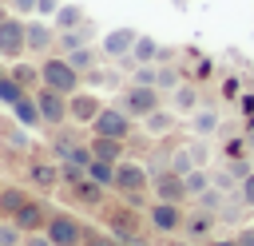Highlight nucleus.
<instances>
[{
    "label": "nucleus",
    "mask_w": 254,
    "mask_h": 246,
    "mask_svg": "<svg viewBox=\"0 0 254 246\" xmlns=\"http://www.w3.org/2000/svg\"><path fill=\"white\" fill-rule=\"evenodd\" d=\"M40 75H44V87L64 91V95H75L79 83H83V75L71 67L67 56H44V60H40Z\"/></svg>",
    "instance_id": "obj_1"
},
{
    "label": "nucleus",
    "mask_w": 254,
    "mask_h": 246,
    "mask_svg": "<svg viewBox=\"0 0 254 246\" xmlns=\"http://www.w3.org/2000/svg\"><path fill=\"white\" fill-rule=\"evenodd\" d=\"M103 222H107V234L119 238V242H131V246H143V226H139V214L131 202L123 206H103Z\"/></svg>",
    "instance_id": "obj_2"
},
{
    "label": "nucleus",
    "mask_w": 254,
    "mask_h": 246,
    "mask_svg": "<svg viewBox=\"0 0 254 246\" xmlns=\"http://www.w3.org/2000/svg\"><path fill=\"white\" fill-rule=\"evenodd\" d=\"M44 234L52 238V246H79V242L87 238V222H83V218H75L71 210H52V214H48Z\"/></svg>",
    "instance_id": "obj_3"
},
{
    "label": "nucleus",
    "mask_w": 254,
    "mask_h": 246,
    "mask_svg": "<svg viewBox=\"0 0 254 246\" xmlns=\"http://www.w3.org/2000/svg\"><path fill=\"white\" fill-rule=\"evenodd\" d=\"M28 56V20H20L16 12L0 20V60H24Z\"/></svg>",
    "instance_id": "obj_4"
},
{
    "label": "nucleus",
    "mask_w": 254,
    "mask_h": 246,
    "mask_svg": "<svg viewBox=\"0 0 254 246\" xmlns=\"http://www.w3.org/2000/svg\"><path fill=\"white\" fill-rule=\"evenodd\" d=\"M147 222H151V230H155V234H167V238H175V234H183L187 210H183L179 202H163V198H155V202L147 206Z\"/></svg>",
    "instance_id": "obj_5"
},
{
    "label": "nucleus",
    "mask_w": 254,
    "mask_h": 246,
    "mask_svg": "<svg viewBox=\"0 0 254 246\" xmlns=\"http://www.w3.org/2000/svg\"><path fill=\"white\" fill-rule=\"evenodd\" d=\"M163 91L159 87H143V83H127L123 87V99H119V107L131 115V119H143V115H151L155 107H163V99H159Z\"/></svg>",
    "instance_id": "obj_6"
},
{
    "label": "nucleus",
    "mask_w": 254,
    "mask_h": 246,
    "mask_svg": "<svg viewBox=\"0 0 254 246\" xmlns=\"http://www.w3.org/2000/svg\"><path fill=\"white\" fill-rule=\"evenodd\" d=\"M32 95H36V107H40V115H44V127H48V131H56V127H64V123H71V115H67V95H64V91L36 87Z\"/></svg>",
    "instance_id": "obj_7"
},
{
    "label": "nucleus",
    "mask_w": 254,
    "mask_h": 246,
    "mask_svg": "<svg viewBox=\"0 0 254 246\" xmlns=\"http://www.w3.org/2000/svg\"><path fill=\"white\" fill-rule=\"evenodd\" d=\"M147 186H151V175H147L143 163H135V159L115 163V186L111 190H119L127 198V194H147Z\"/></svg>",
    "instance_id": "obj_8"
},
{
    "label": "nucleus",
    "mask_w": 254,
    "mask_h": 246,
    "mask_svg": "<svg viewBox=\"0 0 254 246\" xmlns=\"http://www.w3.org/2000/svg\"><path fill=\"white\" fill-rule=\"evenodd\" d=\"M131 115L123 111V107H103L99 115H95V123H91V135H107V139H131Z\"/></svg>",
    "instance_id": "obj_9"
},
{
    "label": "nucleus",
    "mask_w": 254,
    "mask_h": 246,
    "mask_svg": "<svg viewBox=\"0 0 254 246\" xmlns=\"http://www.w3.org/2000/svg\"><path fill=\"white\" fill-rule=\"evenodd\" d=\"M151 190H155V198H163V202H190V194H187V183H183V175H175V171H159V175H151Z\"/></svg>",
    "instance_id": "obj_10"
},
{
    "label": "nucleus",
    "mask_w": 254,
    "mask_h": 246,
    "mask_svg": "<svg viewBox=\"0 0 254 246\" xmlns=\"http://www.w3.org/2000/svg\"><path fill=\"white\" fill-rule=\"evenodd\" d=\"M99 111H103V99H99V95H91V91H75V95H67V115H71V123L91 127Z\"/></svg>",
    "instance_id": "obj_11"
},
{
    "label": "nucleus",
    "mask_w": 254,
    "mask_h": 246,
    "mask_svg": "<svg viewBox=\"0 0 254 246\" xmlns=\"http://www.w3.org/2000/svg\"><path fill=\"white\" fill-rule=\"evenodd\" d=\"M214 226H218V214H210V210H187V222H183V238H190V242H210V234H214Z\"/></svg>",
    "instance_id": "obj_12"
},
{
    "label": "nucleus",
    "mask_w": 254,
    "mask_h": 246,
    "mask_svg": "<svg viewBox=\"0 0 254 246\" xmlns=\"http://www.w3.org/2000/svg\"><path fill=\"white\" fill-rule=\"evenodd\" d=\"M135 40H139V32H135V28H111V32L103 36L99 52H103L107 60H123V56H131Z\"/></svg>",
    "instance_id": "obj_13"
},
{
    "label": "nucleus",
    "mask_w": 254,
    "mask_h": 246,
    "mask_svg": "<svg viewBox=\"0 0 254 246\" xmlns=\"http://www.w3.org/2000/svg\"><path fill=\"white\" fill-rule=\"evenodd\" d=\"M24 234H36V230H44L48 226V202L44 198H28L20 210H16V218H12Z\"/></svg>",
    "instance_id": "obj_14"
},
{
    "label": "nucleus",
    "mask_w": 254,
    "mask_h": 246,
    "mask_svg": "<svg viewBox=\"0 0 254 246\" xmlns=\"http://www.w3.org/2000/svg\"><path fill=\"white\" fill-rule=\"evenodd\" d=\"M103 190H107V186H99V183H91V179L67 183V194H71L79 206H91V210H103Z\"/></svg>",
    "instance_id": "obj_15"
},
{
    "label": "nucleus",
    "mask_w": 254,
    "mask_h": 246,
    "mask_svg": "<svg viewBox=\"0 0 254 246\" xmlns=\"http://www.w3.org/2000/svg\"><path fill=\"white\" fill-rule=\"evenodd\" d=\"M28 183L40 186V190H56V186L64 183V179H60V163H44V159L32 163V167H28Z\"/></svg>",
    "instance_id": "obj_16"
},
{
    "label": "nucleus",
    "mask_w": 254,
    "mask_h": 246,
    "mask_svg": "<svg viewBox=\"0 0 254 246\" xmlns=\"http://www.w3.org/2000/svg\"><path fill=\"white\" fill-rule=\"evenodd\" d=\"M8 75L24 87V91H36V87H44V75H40V63H28V60H12V67H8Z\"/></svg>",
    "instance_id": "obj_17"
},
{
    "label": "nucleus",
    "mask_w": 254,
    "mask_h": 246,
    "mask_svg": "<svg viewBox=\"0 0 254 246\" xmlns=\"http://www.w3.org/2000/svg\"><path fill=\"white\" fill-rule=\"evenodd\" d=\"M12 119L20 123V127H44V115H40V107H36V95L28 91V95H20L16 103H12Z\"/></svg>",
    "instance_id": "obj_18"
},
{
    "label": "nucleus",
    "mask_w": 254,
    "mask_h": 246,
    "mask_svg": "<svg viewBox=\"0 0 254 246\" xmlns=\"http://www.w3.org/2000/svg\"><path fill=\"white\" fill-rule=\"evenodd\" d=\"M56 44V28L52 24H44V20H28V52H48Z\"/></svg>",
    "instance_id": "obj_19"
},
{
    "label": "nucleus",
    "mask_w": 254,
    "mask_h": 246,
    "mask_svg": "<svg viewBox=\"0 0 254 246\" xmlns=\"http://www.w3.org/2000/svg\"><path fill=\"white\" fill-rule=\"evenodd\" d=\"M91 155L103 163H123V139H107V135H91Z\"/></svg>",
    "instance_id": "obj_20"
},
{
    "label": "nucleus",
    "mask_w": 254,
    "mask_h": 246,
    "mask_svg": "<svg viewBox=\"0 0 254 246\" xmlns=\"http://www.w3.org/2000/svg\"><path fill=\"white\" fill-rule=\"evenodd\" d=\"M175 115H179L175 107H155L151 115H143V131L147 135H167L175 127Z\"/></svg>",
    "instance_id": "obj_21"
},
{
    "label": "nucleus",
    "mask_w": 254,
    "mask_h": 246,
    "mask_svg": "<svg viewBox=\"0 0 254 246\" xmlns=\"http://www.w3.org/2000/svg\"><path fill=\"white\" fill-rule=\"evenodd\" d=\"M32 194L24 186H0V218H16V210L28 202Z\"/></svg>",
    "instance_id": "obj_22"
},
{
    "label": "nucleus",
    "mask_w": 254,
    "mask_h": 246,
    "mask_svg": "<svg viewBox=\"0 0 254 246\" xmlns=\"http://www.w3.org/2000/svg\"><path fill=\"white\" fill-rule=\"evenodd\" d=\"M83 8H75V4H60V12L52 16V28L56 32H71V28H83Z\"/></svg>",
    "instance_id": "obj_23"
},
{
    "label": "nucleus",
    "mask_w": 254,
    "mask_h": 246,
    "mask_svg": "<svg viewBox=\"0 0 254 246\" xmlns=\"http://www.w3.org/2000/svg\"><path fill=\"white\" fill-rule=\"evenodd\" d=\"M171 103H175V111H179V115L198 111V87H194V83H179V87L171 91Z\"/></svg>",
    "instance_id": "obj_24"
},
{
    "label": "nucleus",
    "mask_w": 254,
    "mask_h": 246,
    "mask_svg": "<svg viewBox=\"0 0 254 246\" xmlns=\"http://www.w3.org/2000/svg\"><path fill=\"white\" fill-rule=\"evenodd\" d=\"M99 56H103V52H95V48H87V44H83V48H71V52H67V60H71V67H75L79 75H87V71H95V63H99Z\"/></svg>",
    "instance_id": "obj_25"
},
{
    "label": "nucleus",
    "mask_w": 254,
    "mask_h": 246,
    "mask_svg": "<svg viewBox=\"0 0 254 246\" xmlns=\"http://www.w3.org/2000/svg\"><path fill=\"white\" fill-rule=\"evenodd\" d=\"M218 123H222V119H218V111H214V107H198V111H190V127H194L198 135H214V131H218Z\"/></svg>",
    "instance_id": "obj_26"
},
{
    "label": "nucleus",
    "mask_w": 254,
    "mask_h": 246,
    "mask_svg": "<svg viewBox=\"0 0 254 246\" xmlns=\"http://www.w3.org/2000/svg\"><path fill=\"white\" fill-rule=\"evenodd\" d=\"M131 60H135V63H155V60H159V40H155V36H139L135 48H131Z\"/></svg>",
    "instance_id": "obj_27"
},
{
    "label": "nucleus",
    "mask_w": 254,
    "mask_h": 246,
    "mask_svg": "<svg viewBox=\"0 0 254 246\" xmlns=\"http://www.w3.org/2000/svg\"><path fill=\"white\" fill-rule=\"evenodd\" d=\"M167 171H175V175H190V171H194L190 147H175V151L167 155Z\"/></svg>",
    "instance_id": "obj_28"
},
{
    "label": "nucleus",
    "mask_w": 254,
    "mask_h": 246,
    "mask_svg": "<svg viewBox=\"0 0 254 246\" xmlns=\"http://www.w3.org/2000/svg\"><path fill=\"white\" fill-rule=\"evenodd\" d=\"M87 179H91V183H99V186H115V163L91 159V167H87Z\"/></svg>",
    "instance_id": "obj_29"
},
{
    "label": "nucleus",
    "mask_w": 254,
    "mask_h": 246,
    "mask_svg": "<svg viewBox=\"0 0 254 246\" xmlns=\"http://www.w3.org/2000/svg\"><path fill=\"white\" fill-rule=\"evenodd\" d=\"M222 202H226V190H218L214 183L194 198V206H198V210H210V214H218V210H222Z\"/></svg>",
    "instance_id": "obj_30"
},
{
    "label": "nucleus",
    "mask_w": 254,
    "mask_h": 246,
    "mask_svg": "<svg viewBox=\"0 0 254 246\" xmlns=\"http://www.w3.org/2000/svg\"><path fill=\"white\" fill-rule=\"evenodd\" d=\"M183 183H187V194H190V198H198V194L210 186V175H206V167H194L190 175H183Z\"/></svg>",
    "instance_id": "obj_31"
},
{
    "label": "nucleus",
    "mask_w": 254,
    "mask_h": 246,
    "mask_svg": "<svg viewBox=\"0 0 254 246\" xmlns=\"http://www.w3.org/2000/svg\"><path fill=\"white\" fill-rule=\"evenodd\" d=\"M20 95H28V91H24V87H20V83H16V79L4 71V75H0V103H8V107H12Z\"/></svg>",
    "instance_id": "obj_32"
},
{
    "label": "nucleus",
    "mask_w": 254,
    "mask_h": 246,
    "mask_svg": "<svg viewBox=\"0 0 254 246\" xmlns=\"http://www.w3.org/2000/svg\"><path fill=\"white\" fill-rule=\"evenodd\" d=\"M0 246H24V230L12 218H0Z\"/></svg>",
    "instance_id": "obj_33"
},
{
    "label": "nucleus",
    "mask_w": 254,
    "mask_h": 246,
    "mask_svg": "<svg viewBox=\"0 0 254 246\" xmlns=\"http://www.w3.org/2000/svg\"><path fill=\"white\" fill-rule=\"evenodd\" d=\"M155 79H159V63H139V67L131 71V83H143V87H155Z\"/></svg>",
    "instance_id": "obj_34"
},
{
    "label": "nucleus",
    "mask_w": 254,
    "mask_h": 246,
    "mask_svg": "<svg viewBox=\"0 0 254 246\" xmlns=\"http://www.w3.org/2000/svg\"><path fill=\"white\" fill-rule=\"evenodd\" d=\"M179 83H183V79H179V71H175L171 63H159V79H155V87H159V91H175Z\"/></svg>",
    "instance_id": "obj_35"
},
{
    "label": "nucleus",
    "mask_w": 254,
    "mask_h": 246,
    "mask_svg": "<svg viewBox=\"0 0 254 246\" xmlns=\"http://www.w3.org/2000/svg\"><path fill=\"white\" fill-rule=\"evenodd\" d=\"M79 246H119V238H111V234H103V230H91V226H87V238H83Z\"/></svg>",
    "instance_id": "obj_36"
},
{
    "label": "nucleus",
    "mask_w": 254,
    "mask_h": 246,
    "mask_svg": "<svg viewBox=\"0 0 254 246\" xmlns=\"http://www.w3.org/2000/svg\"><path fill=\"white\" fill-rule=\"evenodd\" d=\"M190 147V159H194V167H206V159H210V147L202 143V139H194V143H187Z\"/></svg>",
    "instance_id": "obj_37"
},
{
    "label": "nucleus",
    "mask_w": 254,
    "mask_h": 246,
    "mask_svg": "<svg viewBox=\"0 0 254 246\" xmlns=\"http://www.w3.org/2000/svg\"><path fill=\"white\" fill-rule=\"evenodd\" d=\"M226 171H230V175H234V179L242 183V179H246V175H250L254 167H250V159H230V163H226Z\"/></svg>",
    "instance_id": "obj_38"
},
{
    "label": "nucleus",
    "mask_w": 254,
    "mask_h": 246,
    "mask_svg": "<svg viewBox=\"0 0 254 246\" xmlns=\"http://www.w3.org/2000/svg\"><path fill=\"white\" fill-rule=\"evenodd\" d=\"M238 194H242V202H246V206L254 210V171H250V175H246V179L238 183Z\"/></svg>",
    "instance_id": "obj_39"
},
{
    "label": "nucleus",
    "mask_w": 254,
    "mask_h": 246,
    "mask_svg": "<svg viewBox=\"0 0 254 246\" xmlns=\"http://www.w3.org/2000/svg\"><path fill=\"white\" fill-rule=\"evenodd\" d=\"M8 8L16 16H36V0H8Z\"/></svg>",
    "instance_id": "obj_40"
},
{
    "label": "nucleus",
    "mask_w": 254,
    "mask_h": 246,
    "mask_svg": "<svg viewBox=\"0 0 254 246\" xmlns=\"http://www.w3.org/2000/svg\"><path fill=\"white\" fill-rule=\"evenodd\" d=\"M60 12V0H36V16H56Z\"/></svg>",
    "instance_id": "obj_41"
},
{
    "label": "nucleus",
    "mask_w": 254,
    "mask_h": 246,
    "mask_svg": "<svg viewBox=\"0 0 254 246\" xmlns=\"http://www.w3.org/2000/svg\"><path fill=\"white\" fill-rule=\"evenodd\" d=\"M234 242H238V246H254V226H238Z\"/></svg>",
    "instance_id": "obj_42"
},
{
    "label": "nucleus",
    "mask_w": 254,
    "mask_h": 246,
    "mask_svg": "<svg viewBox=\"0 0 254 246\" xmlns=\"http://www.w3.org/2000/svg\"><path fill=\"white\" fill-rule=\"evenodd\" d=\"M171 60H175V48H163V44H159V60H155V63H171Z\"/></svg>",
    "instance_id": "obj_43"
},
{
    "label": "nucleus",
    "mask_w": 254,
    "mask_h": 246,
    "mask_svg": "<svg viewBox=\"0 0 254 246\" xmlns=\"http://www.w3.org/2000/svg\"><path fill=\"white\" fill-rule=\"evenodd\" d=\"M206 246H238V242H234V238H210Z\"/></svg>",
    "instance_id": "obj_44"
},
{
    "label": "nucleus",
    "mask_w": 254,
    "mask_h": 246,
    "mask_svg": "<svg viewBox=\"0 0 254 246\" xmlns=\"http://www.w3.org/2000/svg\"><path fill=\"white\" fill-rule=\"evenodd\" d=\"M167 246H190V238H171Z\"/></svg>",
    "instance_id": "obj_45"
},
{
    "label": "nucleus",
    "mask_w": 254,
    "mask_h": 246,
    "mask_svg": "<svg viewBox=\"0 0 254 246\" xmlns=\"http://www.w3.org/2000/svg\"><path fill=\"white\" fill-rule=\"evenodd\" d=\"M4 16H12V8H8V0H0V20H4Z\"/></svg>",
    "instance_id": "obj_46"
},
{
    "label": "nucleus",
    "mask_w": 254,
    "mask_h": 246,
    "mask_svg": "<svg viewBox=\"0 0 254 246\" xmlns=\"http://www.w3.org/2000/svg\"><path fill=\"white\" fill-rule=\"evenodd\" d=\"M250 167H254V155H250Z\"/></svg>",
    "instance_id": "obj_47"
}]
</instances>
